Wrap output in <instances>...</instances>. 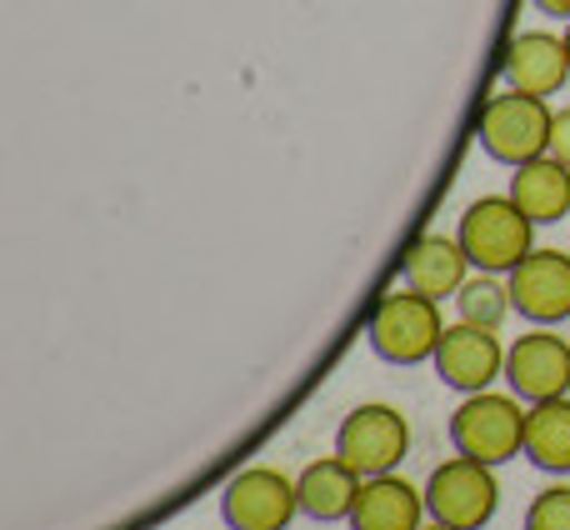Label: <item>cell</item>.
I'll list each match as a JSON object with an SVG mask.
<instances>
[{"label":"cell","mask_w":570,"mask_h":530,"mask_svg":"<svg viewBox=\"0 0 570 530\" xmlns=\"http://www.w3.org/2000/svg\"><path fill=\"white\" fill-rule=\"evenodd\" d=\"M511 301L531 325L570 321V256L566 251H531L511 275Z\"/></svg>","instance_id":"30bf717a"},{"label":"cell","mask_w":570,"mask_h":530,"mask_svg":"<svg viewBox=\"0 0 570 530\" xmlns=\"http://www.w3.org/2000/svg\"><path fill=\"white\" fill-rule=\"evenodd\" d=\"M465 281H471V256H465L461 236L431 230V236H415L401 256V285L431 295V301H455Z\"/></svg>","instance_id":"7c38bea8"},{"label":"cell","mask_w":570,"mask_h":530,"mask_svg":"<svg viewBox=\"0 0 570 530\" xmlns=\"http://www.w3.org/2000/svg\"><path fill=\"white\" fill-rule=\"evenodd\" d=\"M501 76H505V86L525 90V96H556L570 80L566 36H551V30H515V36L505 40Z\"/></svg>","instance_id":"8fae6325"},{"label":"cell","mask_w":570,"mask_h":530,"mask_svg":"<svg viewBox=\"0 0 570 530\" xmlns=\"http://www.w3.org/2000/svg\"><path fill=\"white\" fill-rule=\"evenodd\" d=\"M455 236H461V246H465V256H471L475 271L511 275L515 265L535 251V220L525 216L511 196H481L465 206Z\"/></svg>","instance_id":"277c9868"},{"label":"cell","mask_w":570,"mask_h":530,"mask_svg":"<svg viewBox=\"0 0 570 530\" xmlns=\"http://www.w3.org/2000/svg\"><path fill=\"white\" fill-rule=\"evenodd\" d=\"M525 415L531 405L515 391H475L461 395V405L451 411V445L471 461L505 465L515 455H525Z\"/></svg>","instance_id":"7a4b0ae2"},{"label":"cell","mask_w":570,"mask_h":530,"mask_svg":"<svg viewBox=\"0 0 570 530\" xmlns=\"http://www.w3.org/2000/svg\"><path fill=\"white\" fill-rule=\"evenodd\" d=\"M535 6H541L546 16H566L570 20V0H535Z\"/></svg>","instance_id":"ffe728a7"},{"label":"cell","mask_w":570,"mask_h":530,"mask_svg":"<svg viewBox=\"0 0 570 530\" xmlns=\"http://www.w3.org/2000/svg\"><path fill=\"white\" fill-rule=\"evenodd\" d=\"M511 311H515L511 281H501V275H491V271L471 275V281L461 285V295H455V315H461L465 325H485V331H501Z\"/></svg>","instance_id":"e0dca14e"},{"label":"cell","mask_w":570,"mask_h":530,"mask_svg":"<svg viewBox=\"0 0 570 530\" xmlns=\"http://www.w3.org/2000/svg\"><path fill=\"white\" fill-rule=\"evenodd\" d=\"M566 46H570V20H566Z\"/></svg>","instance_id":"7402d4cb"},{"label":"cell","mask_w":570,"mask_h":530,"mask_svg":"<svg viewBox=\"0 0 570 530\" xmlns=\"http://www.w3.org/2000/svg\"><path fill=\"white\" fill-rule=\"evenodd\" d=\"M551 156L570 166V106L556 110V126H551Z\"/></svg>","instance_id":"d6986e66"},{"label":"cell","mask_w":570,"mask_h":530,"mask_svg":"<svg viewBox=\"0 0 570 530\" xmlns=\"http://www.w3.org/2000/svg\"><path fill=\"white\" fill-rule=\"evenodd\" d=\"M421 530H455V526H441V521H431V526H421Z\"/></svg>","instance_id":"44dd1931"},{"label":"cell","mask_w":570,"mask_h":530,"mask_svg":"<svg viewBox=\"0 0 570 530\" xmlns=\"http://www.w3.org/2000/svg\"><path fill=\"white\" fill-rule=\"evenodd\" d=\"M441 335H445L441 301L411 291V285L385 291L381 301L371 305V315H365V341H371V351L381 355V361H391V365H425V361H435Z\"/></svg>","instance_id":"6da1fadb"},{"label":"cell","mask_w":570,"mask_h":530,"mask_svg":"<svg viewBox=\"0 0 570 530\" xmlns=\"http://www.w3.org/2000/svg\"><path fill=\"white\" fill-rule=\"evenodd\" d=\"M505 196L535 220V226H551V220L570 216V166L556 156H535L525 166H511V190Z\"/></svg>","instance_id":"9a60e30c"},{"label":"cell","mask_w":570,"mask_h":530,"mask_svg":"<svg viewBox=\"0 0 570 530\" xmlns=\"http://www.w3.org/2000/svg\"><path fill=\"white\" fill-rule=\"evenodd\" d=\"M220 516L230 530H285L301 516V491L276 465H246L220 491Z\"/></svg>","instance_id":"52a82bcc"},{"label":"cell","mask_w":570,"mask_h":530,"mask_svg":"<svg viewBox=\"0 0 570 530\" xmlns=\"http://www.w3.org/2000/svg\"><path fill=\"white\" fill-rule=\"evenodd\" d=\"M505 351H511V345L495 331L455 321V325H445L431 365H435V375H441V385H451V391H461V395H475V391H491L495 381H505Z\"/></svg>","instance_id":"9c48e42d"},{"label":"cell","mask_w":570,"mask_h":530,"mask_svg":"<svg viewBox=\"0 0 570 530\" xmlns=\"http://www.w3.org/2000/svg\"><path fill=\"white\" fill-rule=\"evenodd\" d=\"M525 530H570V485L535 491L531 511H525Z\"/></svg>","instance_id":"ac0fdd59"},{"label":"cell","mask_w":570,"mask_h":530,"mask_svg":"<svg viewBox=\"0 0 570 530\" xmlns=\"http://www.w3.org/2000/svg\"><path fill=\"white\" fill-rule=\"evenodd\" d=\"M295 491H301V516L335 526V521H351L355 495H361V475L341 455H321V461H311L295 475Z\"/></svg>","instance_id":"5bb4252c"},{"label":"cell","mask_w":570,"mask_h":530,"mask_svg":"<svg viewBox=\"0 0 570 530\" xmlns=\"http://www.w3.org/2000/svg\"><path fill=\"white\" fill-rule=\"evenodd\" d=\"M505 385L525 405L570 395V341L556 325H531L525 335H515L505 351Z\"/></svg>","instance_id":"ba28073f"},{"label":"cell","mask_w":570,"mask_h":530,"mask_svg":"<svg viewBox=\"0 0 570 530\" xmlns=\"http://www.w3.org/2000/svg\"><path fill=\"white\" fill-rule=\"evenodd\" d=\"M335 455L351 465L355 475H391L395 465L411 455V421L385 401H365L335 431Z\"/></svg>","instance_id":"8992f818"},{"label":"cell","mask_w":570,"mask_h":530,"mask_svg":"<svg viewBox=\"0 0 570 530\" xmlns=\"http://www.w3.org/2000/svg\"><path fill=\"white\" fill-rule=\"evenodd\" d=\"M525 461L535 471L570 475V395L531 405V415H525Z\"/></svg>","instance_id":"2e32d148"},{"label":"cell","mask_w":570,"mask_h":530,"mask_svg":"<svg viewBox=\"0 0 570 530\" xmlns=\"http://www.w3.org/2000/svg\"><path fill=\"white\" fill-rule=\"evenodd\" d=\"M551 126H556L551 100L505 86L501 96H491L481 106L475 136H481V150L491 160H501V166H525V160H535V156H551Z\"/></svg>","instance_id":"3957f363"},{"label":"cell","mask_w":570,"mask_h":530,"mask_svg":"<svg viewBox=\"0 0 570 530\" xmlns=\"http://www.w3.org/2000/svg\"><path fill=\"white\" fill-rule=\"evenodd\" d=\"M425 491L405 475H365L355 495L351 530H421L425 526Z\"/></svg>","instance_id":"4fadbf2b"},{"label":"cell","mask_w":570,"mask_h":530,"mask_svg":"<svg viewBox=\"0 0 570 530\" xmlns=\"http://www.w3.org/2000/svg\"><path fill=\"white\" fill-rule=\"evenodd\" d=\"M495 506H501V481H495V465L471 461V455L455 451L451 461H441L425 481V511L431 521L455 526V530H481L491 526Z\"/></svg>","instance_id":"5b68a950"}]
</instances>
